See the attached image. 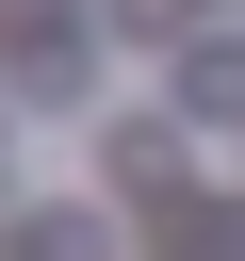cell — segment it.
<instances>
[{
    "label": "cell",
    "instance_id": "6da1fadb",
    "mask_svg": "<svg viewBox=\"0 0 245 261\" xmlns=\"http://www.w3.org/2000/svg\"><path fill=\"white\" fill-rule=\"evenodd\" d=\"M16 261H114L98 212H16Z\"/></svg>",
    "mask_w": 245,
    "mask_h": 261
},
{
    "label": "cell",
    "instance_id": "7a4b0ae2",
    "mask_svg": "<svg viewBox=\"0 0 245 261\" xmlns=\"http://www.w3.org/2000/svg\"><path fill=\"white\" fill-rule=\"evenodd\" d=\"M196 98H212V114H245V49H180V114H196Z\"/></svg>",
    "mask_w": 245,
    "mask_h": 261
}]
</instances>
